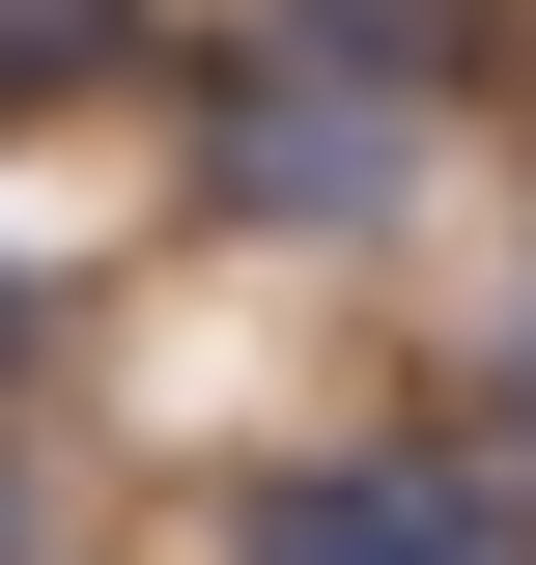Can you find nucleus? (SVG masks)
<instances>
[{
	"label": "nucleus",
	"mask_w": 536,
	"mask_h": 565,
	"mask_svg": "<svg viewBox=\"0 0 536 565\" xmlns=\"http://www.w3.org/2000/svg\"><path fill=\"white\" fill-rule=\"evenodd\" d=\"M255 565H536V509L480 452H311V481H255Z\"/></svg>",
	"instance_id": "nucleus-2"
},
{
	"label": "nucleus",
	"mask_w": 536,
	"mask_h": 565,
	"mask_svg": "<svg viewBox=\"0 0 536 565\" xmlns=\"http://www.w3.org/2000/svg\"><path fill=\"white\" fill-rule=\"evenodd\" d=\"M0 367H29V282H0Z\"/></svg>",
	"instance_id": "nucleus-5"
},
{
	"label": "nucleus",
	"mask_w": 536,
	"mask_h": 565,
	"mask_svg": "<svg viewBox=\"0 0 536 565\" xmlns=\"http://www.w3.org/2000/svg\"><path fill=\"white\" fill-rule=\"evenodd\" d=\"M0 565H57V509H29V452H0Z\"/></svg>",
	"instance_id": "nucleus-3"
},
{
	"label": "nucleus",
	"mask_w": 536,
	"mask_h": 565,
	"mask_svg": "<svg viewBox=\"0 0 536 565\" xmlns=\"http://www.w3.org/2000/svg\"><path fill=\"white\" fill-rule=\"evenodd\" d=\"M508 424H536V311H508Z\"/></svg>",
	"instance_id": "nucleus-4"
},
{
	"label": "nucleus",
	"mask_w": 536,
	"mask_h": 565,
	"mask_svg": "<svg viewBox=\"0 0 536 565\" xmlns=\"http://www.w3.org/2000/svg\"><path fill=\"white\" fill-rule=\"evenodd\" d=\"M226 170H255V226H367L424 170V85H339L311 29H282V57H226Z\"/></svg>",
	"instance_id": "nucleus-1"
}]
</instances>
